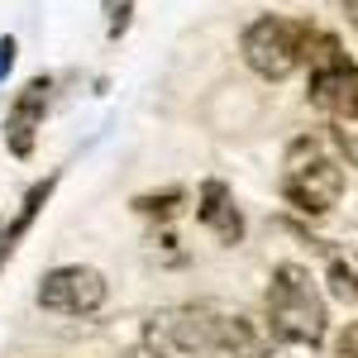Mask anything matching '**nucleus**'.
Masks as SVG:
<instances>
[{
	"instance_id": "obj_1",
	"label": "nucleus",
	"mask_w": 358,
	"mask_h": 358,
	"mask_svg": "<svg viewBox=\"0 0 358 358\" xmlns=\"http://www.w3.org/2000/svg\"><path fill=\"white\" fill-rule=\"evenodd\" d=\"M263 320L277 334V344H292V349H320L330 339V310L310 268L277 263L268 277V296H263Z\"/></svg>"
},
{
	"instance_id": "obj_2",
	"label": "nucleus",
	"mask_w": 358,
	"mask_h": 358,
	"mask_svg": "<svg viewBox=\"0 0 358 358\" xmlns=\"http://www.w3.org/2000/svg\"><path fill=\"white\" fill-rule=\"evenodd\" d=\"M282 201L306 220H325L344 201V158L334 153L330 138L301 134L287 143V153H282Z\"/></svg>"
},
{
	"instance_id": "obj_3",
	"label": "nucleus",
	"mask_w": 358,
	"mask_h": 358,
	"mask_svg": "<svg viewBox=\"0 0 358 358\" xmlns=\"http://www.w3.org/2000/svg\"><path fill=\"white\" fill-rule=\"evenodd\" d=\"M310 38L315 24L292 20V15H258L248 20L239 34V53H244L248 72L263 82H287L292 72H301L310 57Z\"/></svg>"
},
{
	"instance_id": "obj_4",
	"label": "nucleus",
	"mask_w": 358,
	"mask_h": 358,
	"mask_svg": "<svg viewBox=\"0 0 358 358\" xmlns=\"http://www.w3.org/2000/svg\"><path fill=\"white\" fill-rule=\"evenodd\" d=\"M306 101L334 124H358V62L330 29H315L306 57Z\"/></svg>"
},
{
	"instance_id": "obj_5",
	"label": "nucleus",
	"mask_w": 358,
	"mask_h": 358,
	"mask_svg": "<svg viewBox=\"0 0 358 358\" xmlns=\"http://www.w3.org/2000/svg\"><path fill=\"white\" fill-rule=\"evenodd\" d=\"M106 296H110V282L91 263H57L38 277V292H34V301L48 315H72V320L96 315L106 306Z\"/></svg>"
},
{
	"instance_id": "obj_6",
	"label": "nucleus",
	"mask_w": 358,
	"mask_h": 358,
	"mask_svg": "<svg viewBox=\"0 0 358 358\" xmlns=\"http://www.w3.org/2000/svg\"><path fill=\"white\" fill-rule=\"evenodd\" d=\"M148 339L163 349H177L187 358H220V306L215 301H192V306H167L153 315Z\"/></svg>"
},
{
	"instance_id": "obj_7",
	"label": "nucleus",
	"mask_w": 358,
	"mask_h": 358,
	"mask_svg": "<svg viewBox=\"0 0 358 358\" xmlns=\"http://www.w3.org/2000/svg\"><path fill=\"white\" fill-rule=\"evenodd\" d=\"M48 96H53V77H29V82L15 91V101L5 106L0 134H5V148H10L15 158H29V153H34L38 129H43V115H48Z\"/></svg>"
},
{
	"instance_id": "obj_8",
	"label": "nucleus",
	"mask_w": 358,
	"mask_h": 358,
	"mask_svg": "<svg viewBox=\"0 0 358 358\" xmlns=\"http://www.w3.org/2000/svg\"><path fill=\"white\" fill-rule=\"evenodd\" d=\"M277 334L268 330V320L220 306V358H273Z\"/></svg>"
},
{
	"instance_id": "obj_9",
	"label": "nucleus",
	"mask_w": 358,
	"mask_h": 358,
	"mask_svg": "<svg viewBox=\"0 0 358 358\" xmlns=\"http://www.w3.org/2000/svg\"><path fill=\"white\" fill-rule=\"evenodd\" d=\"M196 220L206 224L220 244H239L244 239V210L234 206V192L224 187L220 177H206L196 192Z\"/></svg>"
},
{
	"instance_id": "obj_10",
	"label": "nucleus",
	"mask_w": 358,
	"mask_h": 358,
	"mask_svg": "<svg viewBox=\"0 0 358 358\" xmlns=\"http://www.w3.org/2000/svg\"><path fill=\"white\" fill-rule=\"evenodd\" d=\"M53 187H57V172H48L43 182H34V187L24 192V201H20V215H15V220H10L5 229H0V263H5V258L15 253V244H20V239L29 234V224L38 220V210L48 206V196H53Z\"/></svg>"
},
{
	"instance_id": "obj_11",
	"label": "nucleus",
	"mask_w": 358,
	"mask_h": 358,
	"mask_svg": "<svg viewBox=\"0 0 358 358\" xmlns=\"http://www.w3.org/2000/svg\"><path fill=\"white\" fill-rule=\"evenodd\" d=\"M325 287L334 301L358 306V248H325Z\"/></svg>"
},
{
	"instance_id": "obj_12",
	"label": "nucleus",
	"mask_w": 358,
	"mask_h": 358,
	"mask_svg": "<svg viewBox=\"0 0 358 358\" xmlns=\"http://www.w3.org/2000/svg\"><path fill=\"white\" fill-rule=\"evenodd\" d=\"M177 201H182V192H163V196H138L134 210L138 215H172L177 210Z\"/></svg>"
},
{
	"instance_id": "obj_13",
	"label": "nucleus",
	"mask_w": 358,
	"mask_h": 358,
	"mask_svg": "<svg viewBox=\"0 0 358 358\" xmlns=\"http://www.w3.org/2000/svg\"><path fill=\"white\" fill-rule=\"evenodd\" d=\"M334 358H358V320H349L334 334Z\"/></svg>"
},
{
	"instance_id": "obj_14",
	"label": "nucleus",
	"mask_w": 358,
	"mask_h": 358,
	"mask_svg": "<svg viewBox=\"0 0 358 358\" xmlns=\"http://www.w3.org/2000/svg\"><path fill=\"white\" fill-rule=\"evenodd\" d=\"M10 67H15V38L5 34V38H0V82L10 77Z\"/></svg>"
},
{
	"instance_id": "obj_15",
	"label": "nucleus",
	"mask_w": 358,
	"mask_h": 358,
	"mask_svg": "<svg viewBox=\"0 0 358 358\" xmlns=\"http://www.w3.org/2000/svg\"><path fill=\"white\" fill-rule=\"evenodd\" d=\"M129 358H167V354H163V344H158V339H148V344H143V349H134Z\"/></svg>"
},
{
	"instance_id": "obj_16",
	"label": "nucleus",
	"mask_w": 358,
	"mask_h": 358,
	"mask_svg": "<svg viewBox=\"0 0 358 358\" xmlns=\"http://www.w3.org/2000/svg\"><path fill=\"white\" fill-rule=\"evenodd\" d=\"M339 5L349 10V20H354V24H358V0H339Z\"/></svg>"
}]
</instances>
